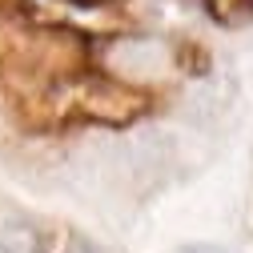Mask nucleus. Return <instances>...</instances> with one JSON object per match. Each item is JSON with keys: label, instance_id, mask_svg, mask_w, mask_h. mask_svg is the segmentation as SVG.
Wrapping results in <instances>:
<instances>
[{"label": "nucleus", "instance_id": "f257e3e1", "mask_svg": "<svg viewBox=\"0 0 253 253\" xmlns=\"http://www.w3.org/2000/svg\"><path fill=\"white\" fill-rule=\"evenodd\" d=\"M229 101H233V81H201V84H193V92H189V117H201V121H209V117H221L229 109Z\"/></svg>", "mask_w": 253, "mask_h": 253}, {"label": "nucleus", "instance_id": "f03ea898", "mask_svg": "<svg viewBox=\"0 0 253 253\" xmlns=\"http://www.w3.org/2000/svg\"><path fill=\"white\" fill-rule=\"evenodd\" d=\"M37 253H105V249H101V245H92V241H88V237H81V233L48 229V233H41Z\"/></svg>", "mask_w": 253, "mask_h": 253}, {"label": "nucleus", "instance_id": "7ed1b4c3", "mask_svg": "<svg viewBox=\"0 0 253 253\" xmlns=\"http://www.w3.org/2000/svg\"><path fill=\"white\" fill-rule=\"evenodd\" d=\"M181 253H217L213 245H189V249H181Z\"/></svg>", "mask_w": 253, "mask_h": 253}]
</instances>
